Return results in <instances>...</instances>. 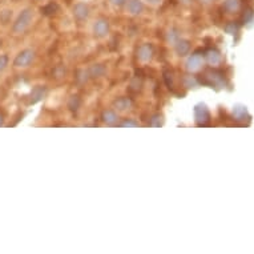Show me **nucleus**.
I'll list each match as a JSON object with an SVG mask.
<instances>
[{
  "mask_svg": "<svg viewBox=\"0 0 254 254\" xmlns=\"http://www.w3.org/2000/svg\"><path fill=\"white\" fill-rule=\"evenodd\" d=\"M0 125H3V115L0 113Z\"/></svg>",
  "mask_w": 254,
  "mask_h": 254,
  "instance_id": "nucleus-26",
  "label": "nucleus"
},
{
  "mask_svg": "<svg viewBox=\"0 0 254 254\" xmlns=\"http://www.w3.org/2000/svg\"><path fill=\"white\" fill-rule=\"evenodd\" d=\"M164 124V117L161 115H154L152 119H150L149 125L150 127H154V128H158Z\"/></svg>",
  "mask_w": 254,
  "mask_h": 254,
  "instance_id": "nucleus-18",
  "label": "nucleus"
},
{
  "mask_svg": "<svg viewBox=\"0 0 254 254\" xmlns=\"http://www.w3.org/2000/svg\"><path fill=\"white\" fill-rule=\"evenodd\" d=\"M11 16H12V12L11 11H3V12H0V21L3 23V24H7L11 20Z\"/></svg>",
  "mask_w": 254,
  "mask_h": 254,
  "instance_id": "nucleus-21",
  "label": "nucleus"
},
{
  "mask_svg": "<svg viewBox=\"0 0 254 254\" xmlns=\"http://www.w3.org/2000/svg\"><path fill=\"white\" fill-rule=\"evenodd\" d=\"M194 117L198 124H204L205 121L209 120V111L204 104L196 105L194 108Z\"/></svg>",
  "mask_w": 254,
  "mask_h": 254,
  "instance_id": "nucleus-10",
  "label": "nucleus"
},
{
  "mask_svg": "<svg viewBox=\"0 0 254 254\" xmlns=\"http://www.w3.org/2000/svg\"><path fill=\"white\" fill-rule=\"evenodd\" d=\"M8 65V56L7 55H0V72H3Z\"/></svg>",
  "mask_w": 254,
  "mask_h": 254,
  "instance_id": "nucleus-23",
  "label": "nucleus"
},
{
  "mask_svg": "<svg viewBox=\"0 0 254 254\" xmlns=\"http://www.w3.org/2000/svg\"><path fill=\"white\" fill-rule=\"evenodd\" d=\"M88 79H89V73H88V69H80L77 72V76H76V81L79 84L87 83Z\"/></svg>",
  "mask_w": 254,
  "mask_h": 254,
  "instance_id": "nucleus-16",
  "label": "nucleus"
},
{
  "mask_svg": "<svg viewBox=\"0 0 254 254\" xmlns=\"http://www.w3.org/2000/svg\"><path fill=\"white\" fill-rule=\"evenodd\" d=\"M44 95H46V87H43V85L35 87L31 92V104H35V103L42 100Z\"/></svg>",
  "mask_w": 254,
  "mask_h": 254,
  "instance_id": "nucleus-12",
  "label": "nucleus"
},
{
  "mask_svg": "<svg viewBox=\"0 0 254 254\" xmlns=\"http://www.w3.org/2000/svg\"><path fill=\"white\" fill-rule=\"evenodd\" d=\"M93 34L99 39H104L109 34V23L107 19H99L93 24Z\"/></svg>",
  "mask_w": 254,
  "mask_h": 254,
  "instance_id": "nucleus-3",
  "label": "nucleus"
},
{
  "mask_svg": "<svg viewBox=\"0 0 254 254\" xmlns=\"http://www.w3.org/2000/svg\"><path fill=\"white\" fill-rule=\"evenodd\" d=\"M34 20V9L32 8H25L23 9L19 16L16 17V20L12 25V32L15 35H21L24 34L25 31L29 28V25Z\"/></svg>",
  "mask_w": 254,
  "mask_h": 254,
  "instance_id": "nucleus-1",
  "label": "nucleus"
},
{
  "mask_svg": "<svg viewBox=\"0 0 254 254\" xmlns=\"http://www.w3.org/2000/svg\"><path fill=\"white\" fill-rule=\"evenodd\" d=\"M109 1H111L115 7H123V5L127 4L128 0H109Z\"/></svg>",
  "mask_w": 254,
  "mask_h": 254,
  "instance_id": "nucleus-24",
  "label": "nucleus"
},
{
  "mask_svg": "<svg viewBox=\"0 0 254 254\" xmlns=\"http://www.w3.org/2000/svg\"><path fill=\"white\" fill-rule=\"evenodd\" d=\"M181 1H183V3H189L190 0H181Z\"/></svg>",
  "mask_w": 254,
  "mask_h": 254,
  "instance_id": "nucleus-27",
  "label": "nucleus"
},
{
  "mask_svg": "<svg viewBox=\"0 0 254 254\" xmlns=\"http://www.w3.org/2000/svg\"><path fill=\"white\" fill-rule=\"evenodd\" d=\"M179 39H180V34H179V31H177V29L171 28L169 31H168L167 40H168V43H169V44H173V46H175Z\"/></svg>",
  "mask_w": 254,
  "mask_h": 254,
  "instance_id": "nucleus-14",
  "label": "nucleus"
},
{
  "mask_svg": "<svg viewBox=\"0 0 254 254\" xmlns=\"http://www.w3.org/2000/svg\"><path fill=\"white\" fill-rule=\"evenodd\" d=\"M72 15L77 21H85L89 16V7L85 3H77L72 8Z\"/></svg>",
  "mask_w": 254,
  "mask_h": 254,
  "instance_id": "nucleus-4",
  "label": "nucleus"
},
{
  "mask_svg": "<svg viewBox=\"0 0 254 254\" xmlns=\"http://www.w3.org/2000/svg\"><path fill=\"white\" fill-rule=\"evenodd\" d=\"M80 104H81V100H80L79 96H71V99L68 101V108L76 112L80 108Z\"/></svg>",
  "mask_w": 254,
  "mask_h": 254,
  "instance_id": "nucleus-15",
  "label": "nucleus"
},
{
  "mask_svg": "<svg viewBox=\"0 0 254 254\" xmlns=\"http://www.w3.org/2000/svg\"><path fill=\"white\" fill-rule=\"evenodd\" d=\"M101 120L107 125H116L119 124V115L113 109H105L101 113Z\"/></svg>",
  "mask_w": 254,
  "mask_h": 254,
  "instance_id": "nucleus-9",
  "label": "nucleus"
},
{
  "mask_svg": "<svg viewBox=\"0 0 254 254\" xmlns=\"http://www.w3.org/2000/svg\"><path fill=\"white\" fill-rule=\"evenodd\" d=\"M120 127H128V128H136L138 127L137 121L132 120V119H125L124 121H121Z\"/></svg>",
  "mask_w": 254,
  "mask_h": 254,
  "instance_id": "nucleus-22",
  "label": "nucleus"
},
{
  "mask_svg": "<svg viewBox=\"0 0 254 254\" xmlns=\"http://www.w3.org/2000/svg\"><path fill=\"white\" fill-rule=\"evenodd\" d=\"M175 51L179 56H187L190 52V43L185 40V39L180 38L175 44Z\"/></svg>",
  "mask_w": 254,
  "mask_h": 254,
  "instance_id": "nucleus-11",
  "label": "nucleus"
},
{
  "mask_svg": "<svg viewBox=\"0 0 254 254\" xmlns=\"http://www.w3.org/2000/svg\"><path fill=\"white\" fill-rule=\"evenodd\" d=\"M224 7H225L226 11L234 12V11H237L238 7H240V1H238V0H226Z\"/></svg>",
  "mask_w": 254,
  "mask_h": 254,
  "instance_id": "nucleus-17",
  "label": "nucleus"
},
{
  "mask_svg": "<svg viewBox=\"0 0 254 254\" xmlns=\"http://www.w3.org/2000/svg\"><path fill=\"white\" fill-rule=\"evenodd\" d=\"M202 65V55L200 54H193L189 56L187 60V69L189 72H196L198 71Z\"/></svg>",
  "mask_w": 254,
  "mask_h": 254,
  "instance_id": "nucleus-6",
  "label": "nucleus"
},
{
  "mask_svg": "<svg viewBox=\"0 0 254 254\" xmlns=\"http://www.w3.org/2000/svg\"><path fill=\"white\" fill-rule=\"evenodd\" d=\"M35 60V52L32 50L21 51L13 60V65L16 68H27L29 67Z\"/></svg>",
  "mask_w": 254,
  "mask_h": 254,
  "instance_id": "nucleus-2",
  "label": "nucleus"
},
{
  "mask_svg": "<svg viewBox=\"0 0 254 254\" xmlns=\"http://www.w3.org/2000/svg\"><path fill=\"white\" fill-rule=\"evenodd\" d=\"M127 11L130 13V15H140V13L144 11V3L142 0H128L127 1Z\"/></svg>",
  "mask_w": 254,
  "mask_h": 254,
  "instance_id": "nucleus-8",
  "label": "nucleus"
},
{
  "mask_svg": "<svg viewBox=\"0 0 254 254\" xmlns=\"http://www.w3.org/2000/svg\"><path fill=\"white\" fill-rule=\"evenodd\" d=\"M145 1H148V3H149V4H152V5H157V4H160V3H161L163 0H145Z\"/></svg>",
  "mask_w": 254,
  "mask_h": 254,
  "instance_id": "nucleus-25",
  "label": "nucleus"
},
{
  "mask_svg": "<svg viewBox=\"0 0 254 254\" xmlns=\"http://www.w3.org/2000/svg\"><path fill=\"white\" fill-rule=\"evenodd\" d=\"M113 107H115L117 112H128L133 107V103H132L129 97H119L113 103Z\"/></svg>",
  "mask_w": 254,
  "mask_h": 254,
  "instance_id": "nucleus-7",
  "label": "nucleus"
},
{
  "mask_svg": "<svg viewBox=\"0 0 254 254\" xmlns=\"http://www.w3.org/2000/svg\"><path fill=\"white\" fill-rule=\"evenodd\" d=\"M206 58H208L209 63H212V64H216V63L220 62V54L217 51H209L206 54Z\"/></svg>",
  "mask_w": 254,
  "mask_h": 254,
  "instance_id": "nucleus-20",
  "label": "nucleus"
},
{
  "mask_svg": "<svg viewBox=\"0 0 254 254\" xmlns=\"http://www.w3.org/2000/svg\"><path fill=\"white\" fill-rule=\"evenodd\" d=\"M153 58V47L145 43V44H141L138 47L137 50V59L141 63H148L152 60Z\"/></svg>",
  "mask_w": 254,
  "mask_h": 254,
  "instance_id": "nucleus-5",
  "label": "nucleus"
},
{
  "mask_svg": "<svg viewBox=\"0 0 254 254\" xmlns=\"http://www.w3.org/2000/svg\"><path fill=\"white\" fill-rule=\"evenodd\" d=\"M58 8H59V7H58V4H56V3H50V4H47L46 7L43 8V13L50 16V15H54V13L58 11Z\"/></svg>",
  "mask_w": 254,
  "mask_h": 254,
  "instance_id": "nucleus-19",
  "label": "nucleus"
},
{
  "mask_svg": "<svg viewBox=\"0 0 254 254\" xmlns=\"http://www.w3.org/2000/svg\"><path fill=\"white\" fill-rule=\"evenodd\" d=\"M105 69L104 65H101V64H93L89 69H88V73H89V77H93V79H99L101 76L105 75Z\"/></svg>",
  "mask_w": 254,
  "mask_h": 254,
  "instance_id": "nucleus-13",
  "label": "nucleus"
}]
</instances>
